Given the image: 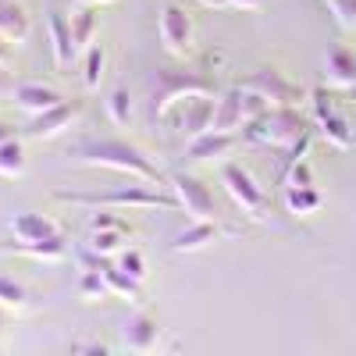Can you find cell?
I'll list each match as a JSON object with an SVG mask.
<instances>
[{"label": "cell", "instance_id": "obj_1", "mask_svg": "<svg viewBox=\"0 0 356 356\" xmlns=\"http://www.w3.org/2000/svg\"><path fill=\"white\" fill-rule=\"evenodd\" d=\"M68 157L75 164H86V168H107V171L136 178V182H150V186L168 189V175L129 139H82L72 146Z\"/></svg>", "mask_w": 356, "mask_h": 356}, {"label": "cell", "instance_id": "obj_2", "mask_svg": "<svg viewBox=\"0 0 356 356\" xmlns=\"http://www.w3.org/2000/svg\"><path fill=\"white\" fill-rule=\"evenodd\" d=\"M57 203L68 207H89V211H182L178 196L164 186H150V182H136V186H122V189H104V193H54Z\"/></svg>", "mask_w": 356, "mask_h": 356}, {"label": "cell", "instance_id": "obj_3", "mask_svg": "<svg viewBox=\"0 0 356 356\" xmlns=\"http://www.w3.org/2000/svg\"><path fill=\"white\" fill-rule=\"evenodd\" d=\"M310 129H314V122H310V114H303V107H267L264 114L250 118L243 125V143L285 150V146H292Z\"/></svg>", "mask_w": 356, "mask_h": 356}, {"label": "cell", "instance_id": "obj_4", "mask_svg": "<svg viewBox=\"0 0 356 356\" xmlns=\"http://www.w3.org/2000/svg\"><path fill=\"white\" fill-rule=\"evenodd\" d=\"M200 93H214V82L203 79L200 72H186V68H157L154 82H150V122L164 125L171 111Z\"/></svg>", "mask_w": 356, "mask_h": 356}, {"label": "cell", "instance_id": "obj_5", "mask_svg": "<svg viewBox=\"0 0 356 356\" xmlns=\"http://www.w3.org/2000/svg\"><path fill=\"white\" fill-rule=\"evenodd\" d=\"M310 122H314V132L328 146H335V150H353V125L324 86L310 89Z\"/></svg>", "mask_w": 356, "mask_h": 356}, {"label": "cell", "instance_id": "obj_6", "mask_svg": "<svg viewBox=\"0 0 356 356\" xmlns=\"http://www.w3.org/2000/svg\"><path fill=\"white\" fill-rule=\"evenodd\" d=\"M221 186L225 193L232 196V203L239 207L243 214H250L253 221H264L267 214H271V200H267V193L257 186V178L235 161H225L221 164Z\"/></svg>", "mask_w": 356, "mask_h": 356}, {"label": "cell", "instance_id": "obj_7", "mask_svg": "<svg viewBox=\"0 0 356 356\" xmlns=\"http://www.w3.org/2000/svg\"><path fill=\"white\" fill-rule=\"evenodd\" d=\"M239 86L260 93L271 107H303V104L310 100V93H307L300 82H292L285 72H278V68H271V65L257 68V72H253L250 79H243Z\"/></svg>", "mask_w": 356, "mask_h": 356}, {"label": "cell", "instance_id": "obj_8", "mask_svg": "<svg viewBox=\"0 0 356 356\" xmlns=\"http://www.w3.org/2000/svg\"><path fill=\"white\" fill-rule=\"evenodd\" d=\"M157 36H161V47L171 57H178V61L193 57V50H196V25H193V18L182 4H164L161 8Z\"/></svg>", "mask_w": 356, "mask_h": 356}, {"label": "cell", "instance_id": "obj_9", "mask_svg": "<svg viewBox=\"0 0 356 356\" xmlns=\"http://www.w3.org/2000/svg\"><path fill=\"white\" fill-rule=\"evenodd\" d=\"M168 189L178 196V207L189 214V221H218L214 193L207 189L203 178H196L189 171H175V175H168Z\"/></svg>", "mask_w": 356, "mask_h": 356}, {"label": "cell", "instance_id": "obj_10", "mask_svg": "<svg viewBox=\"0 0 356 356\" xmlns=\"http://www.w3.org/2000/svg\"><path fill=\"white\" fill-rule=\"evenodd\" d=\"M79 118H82V100H61L57 107L29 118L18 136L29 139V143H47V139H57V136H65L68 129H75Z\"/></svg>", "mask_w": 356, "mask_h": 356}, {"label": "cell", "instance_id": "obj_11", "mask_svg": "<svg viewBox=\"0 0 356 356\" xmlns=\"http://www.w3.org/2000/svg\"><path fill=\"white\" fill-rule=\"evenodd\" d=\"M243 146V132H218L207 129L203 136H193L186 146V157L193 164H225Z\"/></svg>", "mask_w": 356, "mask_h": 356}, {"label": "cell", "instance_id": "obj_12", "mask_svg": "<svg viewBox=\"0 0 356 356\" xmlns=\"http://www.w3.org/2000/svg\"><path fill=\"white\" fill-rule=\"evenodd\" d=\"M214 104H218V97L214 93H200V97H189V100H182L175 111H171V118L168 122L182 132L186 139H193V136H203L207 129L214 125Z\"/></svg>", "mask_w": 356, "mask_h": 356}, {"label": "cell", "instance_id": "obj_13", "mask_svg": "<svg viewBox=\"0 0 356 356\" xmlns=\"http://www.w3.org/2000/svg\"><path fill=\"white\" fill-rule=\"evenodd\" d=\"M161 335H164V328L157 324V317H150L146 310L129 314L125 324H122V346L129 353H154V349H161Z\"/></svg>", "mask_w": 356, "mask_h": 356}, {"label": "cell", "instance_id": "obj_14", "mask_svg": "<svg viewBox=\"0 0 356 356\" xmlns=\"http://www.w3.org/2000/svg\"><path fill=\"white\" fill-rule=\"evenodd\" d=\"M61 100H65V93L57 86H47V82H18V86H11V104L25 118H36V114L57 107Z\"/></svg>", "mask_w": 356, "mask_h": 356}, {"label": "cell", "instance_id": "obj_15", "mask_svg": "<svg viewBox=\"0 0 356 356\" xmlns=\"http://www.w3.org/2000/svg\"><path fill=\"white\" fill-rule=\"evenodd\" d=\"M47 36H50V50H54V65L68 68L75 61V40H72V15H65L61 8L47 11Z\"/></svg>", "mask_w": 356, "mask_h": 356}, {"label": "cell", "instance_id": "obj_16", "mask_svg": "<svg viewBox=\"0 0 356 356\" xmlns=\"http://www.w3.org/2000/svg\"><path fill=\"white\" fill-rule=\"evenodd\" d=\"M15 243H43V239H54V235H65L61 225L47 214H36V211H22L8 221Z\"/></svg>", "mask_w": 356, "mask_h": 356}, {"label": "cell", "instance_id": "obj_17", "mask_svg": "<svg viewBox=\"0 0 356 356\" xmlns=\"http://www.w3.org/2000/svg\"><path fill=\"white\" fill-rule=\"evenodd\" d=\"M246 125V114H243V86H232L218 97L214 104V125L218 132H243Z\"/></svg>", "mask_w": 356, "mask_h": 356}, {"label": "cell", "instance_id": "obj_18", "mask_svg": "<svg viewBox=\"0 0 356 356\" xmlns=\"http://www.w3.org/2000/svg\"><path fill=\"white\" fill-rule=\"evenodd\" d=\"M324 79L332 89H356V54L346 47H332L324 57Z\"/></svg>", "mask_w": 356, "mask_h": 356}, {"label": "cell", "instance_id": "obj_19", "mask_svg": "<svg viewBox=\"0 0 356 356\" xmlns=\"http://www.w3.org/2000/svg\"><path fill=\"white\" fill-rule=\"evenodd\" d=\"M218 235H221L218 221H189L182 232L175 235L171 250L175 253H200V250H207L211 243H218Z\"/></svg>", "mask_w": 356, "mask_h": 356}, {"label": "cell", "instance_id": "obj_20", "mask_svg": "<svg viewBox=\"0 0 356 356\" xmlns=\"http://www.w3.org/2000/svg\"><path fill=\"white\" fill-rule=\"evenodd\" d=\"M97 33H100V8L75 4V11H72V40H75V54L79 57L97 43Z\"/></svg>", "mask_w": 356, "mask_h": 356}, {"label": "cell", "instance_id": "obj_21", "mask_svg": "<svg viewBox=\"0 0 356 356\" xmlns=\"http://www.w3.org/2000/svg\"><path fill=\"white\" fill-rule=\"evenodd\" d=\"M33 33V22H29L25 8L18 0H0V36H8L15 47H22Z\"/></svg>", "mask_w": 356, "mask_h": 356}, {"label": "cell", "instance_id": "obj_22", "mask_svg": "<svg viewBox=\"0 0 356 356\" xmlns=\"http://www.w3.org/2000/svg\"><path fill=\"white\" fill-rule=\"evenodd\" d=\"M129 239H132V232H125V228H89L86 250L97 253L100 260H114L118 253L129 246Z\"/></svg>", "mask_w": 356, "mask_h": 356}, {"label": "cell", "instance_id": "obj_23", "mask_svg": "<svg viewBox=\"0 0 356 356\" xmlns=\"http://www.w3.org/2000/svg\"><path fill=\"white\" fill-rule=\"evenodd\" d=\"M100 271L107 278V289L111 296H118V300H125V303H146V292H143V282H136L132 275H125L118 264H100Z\"/></svg>", "mask_w": 356, "mask_h": 356}, {"label": "cell", "instance_id": "obj_24", "mask_svg": "<svg viewBox=\"0 0 356 356\" xmlns=\"http://www.w3.org/2000/svg\"><path fill=\"white\" fill-rule=\"evenodd\" d=\"M4 253H18V257L54 264V260L68 257V235H54V239H43V243H11V246H4Z\"/></svg>", "mask_w": 356, "mask_h": 356}, {"label": "cell", "instance_id": "obj_25", "mask_svg": "<svg viewBox=\"0 0 356 356\" xmlns=\"http://www.w3.org/2000/svg\"><path fill=\"white\" fill-rule=\"evenodd\" d=\"M282 203L285 211L296 214V218H310L324 207V196L317 193V186H285L282 189Z\"/></svg>", "mask_w": 356, "mask_h": 356}, {"label": "cell", "instance_id": "obj_26", "mask_svg": "<svg viewBox=\"0 0 356 356\" xmlns=\"http://www.w3.org/2000/svg\"><path fill=\"white\" fill-rule=\"evenodd\" d=\"M40 303V296L33 289H25L22 282L0 275V307H8L11 314H33Z\"/></svg>", "mask_w": 356, "mask_h": 356}, {"label": "cell", "instance_id": "obj_27", "mask_svg": "<svg viewBox=\"0 0 356 356\" xmlns=\"http://www.w3.org/2000/svg\"><path fill=\"white\" fill-rule=\"evenodd\" d=\"M29 168V154H25V139L11 136L8 143H0V178H22Z\"/></svg>", "mask_w": 356, "mask_h": 356}, {"label": "cell", "instance_id": "obj_28", "mask_svg": "<svg viewBox=\"0 0 356 356\" xmlns=\"http://www.w3.org/2000/svg\"><path fill=\"white\" fill-rule=\"evenodd\" d=\"M104 72H107V50L100 43H93L82 54V86L89 89V93H97V89H100Z\"/></svg>", "mask_w": 356, "mask_h": 356}, {"label": "cell", "instance_id": "obj_29", "mask_svg": "<svg viewBox=\"0 0 356 356\" xmlns=\"http://www.w3.org/2000/svg\"><path fill=\"white\" fill-rule=\"evenodd\" d=\"M132 114H136V107H132V93L125 86H118V89H111L107 93V118L118 125V129H129L132 125Z\"/></svg>", "mask_w": 356, "mask_h": 356}, {"label": "cell", "instance_id": "obj_30", "mask_svg": "<svg viewBox=\"0 0 356 356\" xmlns=\"http://www.w3.org/2000/svg\"><path fill=\"white\" fill-rule=\"evenodd\" d=\"M79 296H82L86 303H100V300H107V296H111L107 278H104L100 267H82V275H79Z\"/></svg>", "mask_w": 356, "mask_h": 356}, {"label": "cell", "instance_id": "obj_31", "mask_svg": "<svg viewBox=\"0 0 356 356\" xmlns=\"http://www.w3.org/2000/svg\"><path fill=\"white\" fill-rule=\"evenodd\" d=\"M324 8H328V15L335 18L339 29L356 33V0H324Z\"/></svg>", "mask_w": 356, "mask_h": 356}, {"label": "cell", "instance_id": "obj_32", "mask_svg": "<svg viewBox=\"0 0 356 356\" xmlns=\"http://www.w3.org/2000/svg\"><path fill=\"white\" fill-rule=\"evenodd\" d=\"M114 264H118V267H122V271H125V275H132L136 282H143V278H146V257H143L139 250H129V246H125L122 253H118V257H114Z\"/></svg>", "mask_w": 356, "mask_h": 356}, {"label": "cell", "instance_id": "obj_33", "mask_svg": "<svg viewBox=\"0 0 356 356\" xmlns=\"http://www.w3.org/2000/svg\"><path fill=\"white\" fill-rule=\"evenodd\" d=\"M282 186H317V178H314V168H310V161L303 157V161H296L292 168H289V175L282 178Z\"/></svg>", "mask_w": 356, "mask_h": 356}, {"label": "cell", "instance_id": "obj_34", "mask_svg": "<svg viewBox=\"0 0 356 356\" xmlns=\"http://www.w3.org/2000/svg\"><path fill=\"white\" fill-rule=\"evenodd\" d=\"M89 228H125V232H132L129 221L114 218V214H89Z\"/></svg>", "mask_w": 356, "mask_h": 356}, {"label": "cell", "instance_id": "obj_35", "mask_svg": "<svg viewBox=\"0 0 356 356\" xmlns=\"http://www.w3.org/2000/svg\"><path fill=\"white\" fill-rule=\"evenodd\" d=\"M228 8H235V11H260L264 0H228Z\"/></svg>", "mask_w": 356, "mask_h": 356}, {"label": "cell", "instance_id": "obj_36", "mask_svg": "<svg viewBox=\"0 0 356 356\" xmlns=\"http://www.w3.org/2000/svg\"><path fill=\"white\" fill-rule=\"evenodd\" d=\"M72 349L75 353H111V346H104V342H75Z\"/></svg>", "mask_w": 356, "mask_h": 356}, {"label": "cell", "instance_id": "obj_37", "mask_svg": "<svg viewBox=\"0 0 356 356\" xmlns=\"http://www.w3.org/2000/svg\"><path fill=\"white\" fill-rule=\"evenodd\" d=\"M4 97H11V79H8V68L0 65V100Z\"/></svg>", "mask_w": 356, "mask_h": 356}, {"label": "cell", "instance_id": "obj_38", "mask_svg": "<svg viewBox=\"0 0 356 356\" xmlns=\"http://www.w3.org/2000/svg\"><path fill=\"white\" fill-rule=\"evenodd\" d=\"M8 57H11V40L0 36V65H8Z\"/></svg>", "mask_w": 356, "mask_h": 356}, {"label": "cell", "instance_id": "obj_39", "mask_svg": "<svg viewBox=\"0 0 356 356\" xmlns=\"http://www.w3.org/2000/svg\"><path fill=\"white\" fill-rule=\"evenodd\" d=\"M11 136H18V132H15L11 125H4V122H0V143H8Z\"/></svg>", "mask_w": 356, "mask_h": 356}, {"label": "cell", "instance_id": "obj_40", "mask_svg": "<svg viewBox=\"0 0 356 356\" xmlns=\"http://www.w3.org/2000/svg\"><path fill=\"white\" fill-rule=\"evenodd\" d=\"M8 314H11L8 307H0V335H4V332H8Z\"/></svg>", "mask_w": 356, "mask_h": 356}, {"label": "cell", "instance_id": "obj_41", "mask_svg": "<svg viewBox=\"0 0 356 356\" xmlns=\"http://www.w3.org/2000/svg\"><path fill=\"white\" fill-rule=\"evenodd\" d=\"M72 4H93V8H104V4H114V0H72Z\"/></svg>", "mask_w": 356, "mask_h": 356}, {"label": "cell", "instance_id": "obj_42", "mask_svg": "<svg viewBox=\"0 0 356 356\" xmlns=\"http://www.w3.org/2000/svg\"><path fill=\"white\" fill-rule=\"evenodd\" d=\"M203 8H228V0H200Z\"/></svg>", "mask_w": 356, "mask_h": 356}, {"label": "cell", "instance_id": "obj_43", "mask_svg": "<svg viewBox=\"0 0 356 356\" xmlns=\"http://www.w3.org/2000/svg\"><path fill=\"white\" fill-rule=\"evenodd\" d=\"M353 146H356V129H353Z\"/></svg>", "mask_w": 356, "mask_h": 356}]
</instances>
